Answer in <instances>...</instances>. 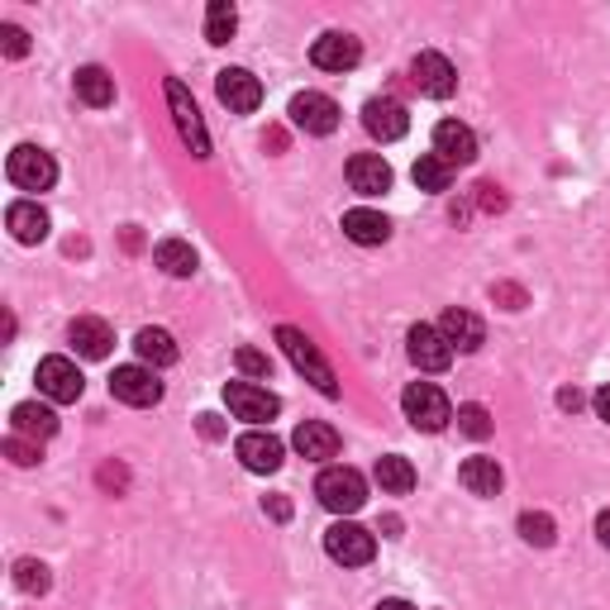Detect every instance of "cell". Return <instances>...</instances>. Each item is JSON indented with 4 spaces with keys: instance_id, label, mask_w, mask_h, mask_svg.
Listing matches in <instances>:
<instances>
[{
    "instance_id": "cell-1",
    "label": "cell",
    "mask_w": 610,
    "mask_h": 610,
    "mask_svg": "<svg viewBox=\"0 0 610 610\" xmlns=\"http://www.w3.org/2000/svg\"><path fill=\"white\" fill-rule=\"evenodd\" d=\"M277 344H282V353L292 358V368L296 372H305V382H315V391L319 396H339V382H334V368L325 358H319V348L305 339V329H296V325H282L277 329Z\"/></svg>"
},
{
    "instance_id": "cell-2",
    "label": "cell",
    "mask_w": 610,
    "mask_h": 610,
    "mask_svg": "<svg viewBox=\"0 0 610 610\" xmlns=\"http://www.w3.org/2000/svg\"><path fill=\"white\" fill-rule=\"evenodd\" d=\"M315 497L334 515H353V511H362V501H368V482H362V472H353V468H325L315 482Z\"/></svg>"
},
{
    "instance_id": "cell-3",
    "label": "cell",
    "mask_w": 610,
    "mask_h": 610,
    "mask_svg": "<svg viewBox=\"0 0 610 610\" xmlns=\"http://www.w3.org/2000/svg\"><path fill=\"white\" fill-rule=\"evenodd\" d=\"M401 411H405V420H411L415 429H425V434H439L448 420H454V405H448V396L434 382H411V386H405Z\"/></svg>"
},
{
    "instance_id": "cell-4",
    "label": "cell",
    "mask_w": 610,
    "mask_h": 610,
    "mask_svg": "<svg viewBox=\"0 0 610 610\" xmlns=\"http://www.w3.org/2000/svg\"><path fill=\"white\" fill-rule=\"evenodd\" d=\"M167 106H172V120H177V134L186 139L192 157H210V134H206V124H200V110L177 77H167Z\"/></svg>"
},
{
    "instance_id": "cell-5",
    "label": "cell",
    "mask_w": 610,
    "mask_h": 610,
    "mask_svg": "<svg viewBox=\"0 0 610 610\" xmlns=\"http://www.w3.org/2000/svg\"><path fill=\"white\" fill-rule=\"evenodd\" d=\"M6 177L20 186V192H48L57 182V163L43 149H34V143H20L6 163Z\"/></svg>"
},
{
    "instance_id": "cell-6",
    "label": "cell",
    "mask_w": 610,
    "mask_h": 610,
    "mask_svg": "<svg viewBox=\"0 0 610 610\" xmlns=\"http://www.w3.org/2000/svg\"><path fill=\"white\" fill-rule=\"evenodd\" d=\"M325 554L334 563H344V568H362V563H372L377 540L362 525H353V520H339V525L325 530Z\"/></svg>"
},
{
    "instance_id": "cell-7",
    "label": "cell",
    "mask_w": 610,
    "mask_h": 610,
    "mask_svg": "<svg viewBox=\"0 0 610 610\" xmlns=\"http://www.w3.org/2000/svg\"><path fill=\"white\" fill-rule=\"evenodd\" d=\"M34 382H39V391L48 401H57V405H72V401H81V386H86V377L77 372V362L72 358H43L39 362V372H34Z\"/></svg>"
},
{
    "instance_id": "cell-8",
    "label": "cell",
    "mask_w": 610,
    "mask_h": 610,
    "mask_svg": "<svg viewBox=\"0 0 610 610\" xmlns=\"http://www.w3.org/2000/svg\"><path fill=\"white\" fill-rule=\"evenodd\" d=\"M215 96H220L235 115H253L263 106V81H258L249 67H225L220 77H215Z\"/></svg>"
},
{
    "instance_id": "cell-9",
    "label": "cell",
    "mask_w": 610,
    "mask_h": 610,
    "mask_svg": "<svg viewBox=\"0 0 610 610\" xmlns=\"http://www.w3.org/2000/svg\"><path fill=\"white\" fill-rule=\"evenodd\" d=\"M405 353H411V362L420 372H444L448 362H454V348H448L439 325H415L405 334Z\"/></svg>"
},
{
    "instance_id": "cell-10",
    "label": "cell",
    "mask_w": 610,
    "mask_h": 610,
    "mask_svg": "<svg viewBox=\"0 0 610 610\" xmlns=\"http://www.w3.org/2000/svg\"><path fill=\"white\" fill-rule=\"evenodd\" d=\"M225 405L239 420H253V425H263V420H277V411H282V401L272 396L268 386H253V382H229L225 386Z\"/></svg>"
},
{
    "instance_id": "cell-11",
    "label": "cell",
    "mask_w": 610,
    "mask_h": 610,
    "mask_svg": "<svg viewBox=\"0 0 610 610\" xmlns=\"http://www.w3.org/2000/svg\"><path fill=\"white\" fill-rule=\"evenodd\" d=\"M110 396L124 401V405H157L163 401V382L153 377V368H115L110 377Z\"/></svg>"
},
{
    "instance_id": "cell-12",
    "label": "cell",
    "mask_w": 610,
    "mask_h": 610,
    "mask_svg": "<svg viewBox=\"0 0 610 610\" xmlns=\"http://www.w3.org/2000/svg\"><path fill=\"white\" fill-rule=\"evenodd\" d=\"M311 63H315L319 72H353V67L362 63V43H358L353 34H339V29H329V34L315 39Z\"/></svg>"
},
{
    "instance_id": "cell-13",
    "label": "cell",
    "mask_w": 610,
    "mask_h": 610,
    "mask_svg": "<svg viewBox=\"0 0 610 610\" xmlns=\"http://www.w3.org/2000/svg\"><path fill=\"white\" fill-rule=\"evenodd\" d=\"M411 81L434 100H448L458 91V72H454V63H448L444 53H420L411 63Z\"/></svg>"
},
{
    "instance_id": "cell-14",
    "label": "cell",
    "mask_w": 610,
    "mask_h": 610,
    "mask_svg": "<svg viewBox=\"0 0 610 610\" xmlns=\"http://www.w3.org/2000/svg\"><path fill=\"white\" fill-rule=\"evenodd\" d=\"M292 124L305 129V134H334L339 129V106H334L329 96H319V91H301L292 100Z\"/></svg>"
},
{
    "instance_id": "cell-15",
    "label": "cell",
    "mask_w": 610,
    "mask_h": 610,
    "mask_svg": "<svg viewBox=\"0 0 610 610\" xmlns=\"http://www.w3.org/2000/svg\"><path fill=\"white\" fill-rule=\"evenodd\" d=\"M235 454H239V462H243L249 472H277V468H282V458H286V448H282L277 434H268V429H249V434H239Z\"/></svg>"
},
{
    "instance_id": "cell-16",
    "label": "cell",
    "mask_w": 610,
    "mask_h": 610,
    "mask_svg": "<svg viewBox=\"0 0 610 610\" xmlns=\"http://www.w3.org/2000/svg\"><path fill=\"white\" fill-rule=\"evenodd\" d=\"M362 124H368V134L372 139H382V143H396L405 129H411V115H405L401 100H391V96H372L368 106H362Z\"/></svg>"
},
{
    "instance_id": "cell-17",
    "label": "cell",
    "mask_w": 610,
    "mask_h": 610,
    "mask_svg": "<svg viewBox=\"0 0 610 610\" xmlns=\"http://www.w3.org/2000/svg\"><path fill=\"white\" fill-rule=\"evenodd\" d=\"M434 153H439L448 167H468V163H477V134L458 120H444V124H434Z\"/></svg>"
},
{
    "instance_id": "cell-18",
    "label": "cell",
    "mask_w": 610,
    "mask_h": 610,
    "mask_svg": "<svg viewBox=\"0 0 610 610\" xmlns=\"http://www.w3.org/2000/svg\"><path fill=\"white\" fill-rule=\"evenodd\" d=\"M348 186H353L358 196H382L391 192V167L382 153H353L348 157Z\"/></svg>"
},
{
    "instance_id": "cell-19",
    "label": "cell",
    "mask_w": 610,
    "mask_h": 610,
    "mask_svg": "<svg viewBox=\"0 0 610 610\" xmlns=\"http://www.w3.org/2000/svg\"><path fill=\"white\" fill-rule=\"evenodd\" d=\"M439 334L448 339V348H458V353H477V348L487 344V325L472 311H458V305H454V311H444Z\"/></svg>"
},
{
    "instance_id": "cell-20",
    "label": "cell",
    "mask_w": 610,
    "mask_h": 610,
    "mask_svg": "<svg viewBox=\"0 0 610 610\" xmlns=\"http://www.w3.org/2000/svg\"><path fill=\"white\" fill-rule=\"evenodd\" d=\"M67 339L77 344V353L81 358H110V344H115V329L106 325V319H96V315H81V319H72V329H67Z\"/></svg>"
},
{
    "instance_id": "cell-21",
    "label": "cell",
    "mask_w": 610,
    "mask_h": 610,
    "mask_svg": "<svg viewBox=\"0 0 610 610\" xmlns=\"http://www.w3.org/2000/svg\"><path fill=\"white\" fill-rule=\"evenodd\" d=\"M10 429L20 434V439L43 444V439H53V434H57V415L48 411V405H39V401H20L10 411Z\"/></svg>"
},
{
    "instance_id": "cell-22",
    "label": "cell",
    "mask_w": 610,
    "mask_h": 610,
    "mask_svg": "<svg viewBox=\"0 0 610 610\" xmlns=\"http://www.w3.org/2000/svg\"><path fill=\"white\" fill-rule=\"evenodd\" d=\"M292 444H296V454H301V458L325 462V458L339 454V429L325 425V420H305V425H296Z\"/></svg>"
},
{
    "instance_id": "cell-23",
    "label": "cell",
    "mask_w": 610,
    "mask_h": 610,
    "mask_svg": "<svg viewBox=\"0 0 610 610\" xmlns=\"http://www.w3.org/2000/svg\"><path fill=\"white\" fill-rule=\"evenodd\" d=\"M6 225H10V235L20 243H43V239H48V215H43V206H34V200H14V206L6 210Z\"/></svg>"
},
{
    "instance_id": "cell-24",
    "label": "cell",
    "mask_w": 610,
    "mask_h": 610,
    "mask_svg": "<svg viewBox=\"0 0 610 610\" xmlns=\"http://www.w3.org/2000/svg\"><path fill=\"white\" fill-rule=\"evenodd\" d=\"M344 235L353 243H362V249H377V243L391 239V225H386V215H377V210H348Z\"/></svg>"
},
{
    "instance_id": "cell-25",
    "label": "cell",
    "mask_w": 610,
    "mask_h": 610,
    "mask_svg": "<svg viewBox=\"0 0 610 610\" xmlns=\"http://www.w3.org/2000/svg\"><path fill=\"white\" fill-rule=\"evenodd\" d=\"M458 482L472 491V497H497L501 491V468H497V458H468L458 468Z\"/></svg>"
},
{
    "instance_id": "cell-26",
    "label": "cell",
    "mask_w": 610,
    "mask_h": 610,
    "mask_svg": "<svg viewBox=\"0 0 610 610\" xmlns=\"http://www.w3.org/2000/svg\"><path fill=\"white\" fill-rule=\"evenodd\" d=\"M72 86H77V96H81L91 110H106L110 100H115V77H110L106 67H81Z\"/></svg>"
},
{
    "instance_id": "cell-27",
    "label": "cell",
    "mask_w": 610,
    "mask_h": 610,
    "mask_svg": "<svg viewBox=\"0 0 610 610\" xmlns=\"http://www.w3.org/2000/svg\"><path fill=\"white\" fill-rule=\"evenodd\" d=\"M153 263L167 272V277H192L196 272V249L192 243H182V239H163L153 249Z\"/></svg>"
},
{
    "instance_id": "cell-28",
    "label": "cell",
    "mask_w": 610,
    "mask_h": 610,
    "mask_svg": "<svg viewBox=\"0 0 610 610\" xmlns=\"http://www.w3.org/2000/svg\"><path fill=\"white\" fill-rule=\"evenodd\" d=\"M377 487L382 491H391V497H405V491L415 487V468L405 462L401 454H386V458H377Z\"/></svg>"
},
{
    "instance_id": "cell-29",
    "label": "cell",
    "mask_w": 610,
    "mask_h": 610,
    "mask_svg": "<svg viewBox=\"0 0 610 610\" xmlns=\"http://www.w3.org/2000/svg\"><path fill=\"white\" fill-rule=\"evenodd\" d=\"M134 348H139V358L149 362V368H172V362H177V344H172L167 329H139Z\"/></svg>"
},
{
    "instance_id": "cell-30",
    "label": "cell",
    "mask_w": 610,
    "mask_h": 610,
    "mask_svg": "<svg viewBox=\"0 0 610 610\" xmlns=\"http://www.w3.org/2000/svg\"><path fill=\"white\" fill-rule=\"evenodd\" d=\"M411 177H415L420 192H448V186H454V167H448L439 153H425V157H420V163L411 167Z\"/></svg>"
},
{
    "instance_id": "cell-31",
    "label": "cell",
    "mask_w": 610,
    "mask_h": 610,
    "mask_svg": "<svg viewBox=\"0 0 610 610\" xmlns=\"http://www.w3.org/2000/svg\"><path fill=\"white\" fill-rule=\"evenodd\" d=\"M235 29H239V10L229 6V0H210V10H206V39L210 43H229V39H235Z\"/></svg>"
},
{
    "instance_id": "cell-32",
    "label": "cell",
    "mask_w": 610,
    "mask_h": 610,
    "mask_svg": "<svg viewBox=\"0 0 610 610\" xmlns=\"http://www.w3.org/2000/svg\"><path fill=\"white\" fill-rule=\"evenodd\" d=\"M520 540L534 544V548H548L558 540V525L544 511H525V515H520Z\"/></svg>"
},
{
    "instance_id": "cell-33",
    "label": "cell",
    "mask_w": 610,
    "mask_h": 610,
    "mask_svg": "<svg viewBox=\"0 0 610 610\" xmlns=\"http://www.w3.org/2000/svg\"><path fill=\"white\" fill-rule=\"evenodd\" d=\"M48 568H43V563H34V558H20L14 563V587L20 591H29V597H43V591H48Z\"/></svg>"
},
{
    "instance_id": "cell-34",
    "label": "cell",
    "mask_w": 610,
    "mask_h": 610,
    "mask_svg": "<svg viewBox=\"0 0 610 610\" xmlns=\"http://www.w3.org/2000/svg\"><path fill=\"white\" fill-rule=\"evenodd\" d=\"M458 429L468 434V439H487V434H491L487 405H462V411H458Z\"/></svg>"
},
{
    "instance_id": "cell-35",
    "label": "cell",
    "mask_w": 610,
    "mask_h": 610,
    "mask_svg": "<svg viewBox=\"0 0 610 610\" xmlns=\"http://www.w3.org/2000/svg\"><path fill=\"white\" fill-rule=\"evenodd\" d=\"M235 362H239V372L258 377V382H268V377H272V362H268V353H258V348H239Z\"/></svg>"
},
{
    "instance_id": "cell-36",
    "label": "cell",
    "mask_w": 610,
    "mask_h": 610,
    "mask_svg": "<svg viewBox=\"0 0 610 610\" xmlns=\"http://www.w3.org/2000/svg\"><path fill=\"white\" fill-rule=\"evenodd\" d=\"M6 458L20 462V468H34V462H39V444L34 439H20V434H10V439H6Z\"/></svg>"
},
{
    "instance_id": "cell-37",
    "label": "cell",
    "mask_w": 610,
    "mask_h": 610,
    "mask_svg": "<svg viewBox=\"0 0 610 610\" xmlns=\"http://www.w3.org/2000/svg\"><path fill=\"white\" fill-rule=\"evenodd\" d=\"M0 48H6V57H24L29 53V34L20 24H0Z\"/></svg>"
},
{
    "instance_id": "cell-38",
    "label": "cell",
    "mask_w": 610,
    "mask_h": 610,
    "mask_svg": "<svg viewBox=\"0 0 610 610\" xmlns=\"http://www.w3.org/2000/svg\"><path fill=\"white\" fill-rule=\"evenodd\" d=\"M100 487H106V491H124L129 487V472L120 468V462H106V468H100Z\"/></svg>"
},
{
    "instance_id": "cell-39",
    "label": "cell",
    "mask_w": 610,
    "mask_h": 610,
    "mask_svg": "<svg viewBox=\"0 0 610 610\" xmlns=\"http://www.w3.org/2000/svg\"><path fill=\"white\" fill-rule=\"evenodd\" d=\"M491 296L505 301V311H520V305H525V292H520V286H491Z\"/></svg>"
},
{
    "instance_id": "cell-40",
    "label": "cell",
    "mask_w": 610,
    "mask_h": 610,
    "mask_svg": "<svg viewBox=\"0 0 610 610\" xmlns=\"http://www.w3.org/2000/svg\"><path fill=\"white\" fill-rule=\"evenodd\" d=\"M477 200H482V206H487V210H501V206H505L501 186H491V182H482V186H477Z\"/></svg>"
},
{
    "instance_id": "cell-41",
    "label": "cell",
    "mask_w": 610,
    "mask_h": 610,
    "mask_svg": "<svg viewBox=\"0 0 610 610\" xmlns=\"http://www.w3.org/2000/svg\"><path fill=\"white\" fill-rule=\"evenodd\" d=\"M196 425L206 439H225V425H220V415H196Z\"/></svg>"
},
{
    "instance_id": "cell-42",
    "label": "cell",
    "mask_w": 610,
    "mask_h": 610,
    "mask_svg": "<svg viewBox=\"0 0 610 610\" xmlns=\"http://www.w3.org/2000/svg\"><path fill=\"white\" fill-rule=\"evenodd\" d=\"M263 505H268L272 520H292V501H286V497H268Z\"/></svg>"
},
{
    "instance_id": "cell-43",
    "label": "cell",
    "mask_w": 610,
    "mask_h": 610,
    "mask_svg": "<svg viewBox=\"0 0 610 610\" xmlns=\"http://www.w3.org/2000/svg\"><path fill=\"white\" fill-rule=\"evenodd\" d=\"M558 405H563V411H582V405H587V396H582V391H558Z\"/></svg>"
},
{
    "instance_id": "cell-44",
    "label": "cell",
    "mask_w": 610,
    "mask_h": 610,
    "mask_svg": "<svg viewBox=\"0 0 610 610\" xmlns=\"http://www.w3.org/2000/svg\"><path fill=\"white\" fill-rule=\"evenodd\" d=\"M597 415L610 425V386H601V391H597Z\"/></svg>"
},
{
    "instance_id": "cell-45",
    "label": "cell",
    "mask_w": 610,
    "mask_h": 610,
    "mask_svg": "<svg viewBox=\"0 0 610 610\" xmlns=\"http://www.w3.org/2000/svg\"><path fill=\"white\" fill-rule=\"evenodd\" d=\"M597 540L610 548V511H601V515H597Z\"/></svg>"
},
{
    "instance_id": "cell-46",
    "label": "cell",
    "mask_w": 610,
    "mask_h": 610,
    "mask_svg": "<svg viewBox=\"0 0 610 610\" xmlns=\"http://www.w3.org/2000/svg\"><path fill=\"white\" fill-rule=\"evenodd\" d=\"M377 610H415V606H411V601H401V597H386V601L377 606Z\"/></svg>"
},
{
    "instance_id": "cell-47",
    "label": "cell",
    "mask_w": 610,
    "mask_h": 610,
    "mask_svg": "<svg viewBox=\"0 0 610 610\" xmlns=\"http://www.w3.org/2000/svg\"><path fill=\"white\" fill-rule=\"evenodd\" d=\"M263 143H272V149H277V153H282V149H286V134H282V129H272V134H268Z\"/></svg>"
}]
</instances>
